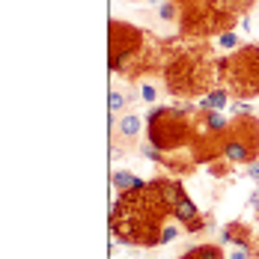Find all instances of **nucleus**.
Returning <instances> with one entry per match:
<instances>
[{
    "instance_id": "nucleus-1",
    "label": "nucleus",
    "mask_w": 259,
    "mask_h": 259,
    "mask_svg": "<svg viewBox=\"0 0 259 259\" xmlns=\"http://www.w3.org/2000/svg\"><path fill=\"white\" fill-rule=\"evenodd\" d=\"M173 218V206L164 197L161 176L131 191H122L110 206V230L119 244L128 247H155L161 244V230Z\"/></svg>"
},
{
    "instance_id": "nucleus-2",
    "label": "nucleus",
    "mask_w": 259,
    "mask_h": 259,
    "mask_svg": "<svg viewBox=\"0 0 259 259\" xmlns=\"http://www.w3.org/2000/svg\"><path fill=\"white\" fill-rule=\"evenodd\" d=\"M161 78L170 96L176 99H197L214 90L218 83V60H211V48L200 39L191 48H176L161 63Z\"/></svg>"
},
{
    "instance_id": "nucleus-3",
    "label": "nucleus",
    "mask_w": 259,
    "mask_h": 259,
    "mask_svg": "<svg viewBox=\"0 0 259 259\" xmlns=\"http://www.w3.org/2000/svg\"><path fill=\"white\" fill-rule=\"evenodd\" d=\"M110 72H116L125 80H137L140 75L152 72L158 63V45L149 42V36L140 27L128 24L122 18L110 21Z\"/></svg>"
},
{
    "instance_id": "nucleus-4",
    "label": "nucleus",
    "mask_w": 259,
    "mask_h": 259,
    "mask_svg": "<svg viewBox=\"0 0 259 259\" xmlns=\"http://www.w3.org/2000/svg\"><path fill=\"white\" fill-rule=\"evenodd\" d=\"M146 140L161 152H182L194 143V116L179 110L176 104H161L146 113Z\"/></svg>"
},
{
    "instance_id": "nucleus-5",
    "label": "nucleus",
    "mask_w": 259,
    "mask_h": 259,
    "mask_svg": "<svg viewBox=\"0 0 259 259\" xmlns=\"http://www.w3.org/2000/svg\"><path fill=\"white\" fill-rule=\"evenodd\" d=\"M218 83L233 93V99L259 96V45L247 42L218 60Z\"/></svg>"
},
{
    "instance_id": "nucleus-6",
    "label": "nucleus",
    "mask_w": 259,
    "mask_h": 259,
    "mask_svg": "<svg viewBox=\"0 0 259 259\" xmlns=\"http://www.w3.org/2000/svg\"><path fill=\"white\" fill-rule=\"evenodd\" d=\"M235 27V15L221 9L214 0H179V36L208 39Z\"/></svg>"
},
{
    "instance_id": "nucleus-7",
    "label": "nucleus",
    "mask_w": 259,
    "mask_h": 259,
    "mask_svg": "<svg viewBox=\"0 0 259 259\" xmlns=\"http://www.w3.org/2000/svg\"><path fill=\"white\" fill-rule=\"evenodd\" d=\"M224 161L230 164H253L259 161V119L256 116H235L224 131Z\"/></svg>"
},
{
    "instance_id": "nucleus-8",
    "label": "nucleus",
    "mask_w": 259,
    "mask_h": 259,
    "mask_svg": "<svg viewBox=\"0 0 259 259\" xmlns=\"http://www.w3.org/2000/svg\"><path fill=\"white\" fill-rule=\"evenodd\" d=\"M146 128V119L137 113H125V116H110V134L113 140H137Z\"/></svg>"
},
{
    "instance_id": "nucleus-9",
    "label": "nucleus",
    "mask_w": 259,
    "mask_h": 259,
    "mask_svg": "<svg viewBox=\"0 0 259 259\" xmlns=\"http://www.w3.org/2000/svg\"><path fill=\"white\" fill-rule=\"evenodd\" d=\"M230 104H233V93L227 87H214V90H208L206 96H200L197 110L200 113H206V110H227Z\"/></svg>"
},
{
    "instance_id": "nucleus-10",
    "label": "nucleus",
    "mask_w": 259,
    "mask_h": 259,
    "mask_svg": "<svg viewBox=\"0 0 259 259\" xmlns=\"http://www.w3.org/2000/svg\"><path fill=\"white\" fill-rule=\"evenodd\" d=\"M221 238L227 241V244H235V247H244V250H250V230L244 227V224H227L224 227V233H221Z\"/></svg>"
},
{
    "instance_id": "nucleus-11",
    "label": "nucleus",
    "mask_w": 259,
    "mask_h": 259,
    "mask_svg": "<svg viewBox=\"0 0 259 259\" xmlns=\"http://www.w3.org/2000/svg\"><path fill=\"white\" fill-rule=\"evenodd\" d=\"M173 218H176L182 227H185V224H191L194 218H200V208H197V203H194V200H191V197L185 194L179 203L173 206Z\"/></svg>"
},
{
    "instance_id": "nucleus-12",
    "label": "nucleus",
    "mask_w": 259,
    "mask_h": 259,
    "mask_svg": "<svg viewBox=\"0 0 259 259\" xmlns=\"http://www.w3.org/2000/svg\"><path fill=\"white\" fill-rule=\"evenodd\" d=\"M179 259H227V256H224V250L218 244H197L188 253H182Z\"/></svg>"
},
{
    "instance_id": "nucleus-13",
    "label": "nucleus",
    "mask_w": 259,
    "mask_h": 259,
    "mask_svg": "<svg viewBox=\"0 0 259 259\" xmlns=\"http://www.w3.org/2000/svg\"><path fill=\"white\" fill-rule=\"evenodd\" d=\"M110 185H113V191H131V188H137V185H143V179H137L134 173L128 170H113V176H110Z\"/></svg>"
},
{
    "instance_id": "nucleus-14",
    "label": "nucleus",
    "mask_w": 259,
    "mask_h": 259,
    "mask_svg": "<svg viewBox=\"0 0 259 259\" xmlns=\"http://www.w3.org/2000/svg\"><path fill=\"white\" fill-rule=\"evenodd\" d=\"M214 3H218L221 9L233 12L235 18H238V15H247V12H250V9L256 6V0H214Z\"/></svg>"
},
{
    "instance_id": "nucleus-15",
    "label": "nucleus",
    "mask_w": 259,
    "mask_h": 259,
    "mask_svg": "<svg viewBox=\"0 0 259 259\" xmlns=\"http://www.w3.org/2000/svg\"><path fill=\"white\" fill-rule=\"evenodd\" d=\"M158 15L161 21H179V0H167L158 6Z\"/></svg>"
},
{
    "instance_id": "nucleus-16",
    "label": "nucleus",
    "mask_w": 259,
    "mask_h": 259,
    "mask_svg": "<svg viewBox=\"0 0 259 259\" xmlns=\"http://www.w3.org/2000/svg\"><path fill=\"white\" fill-rule=\"evenodd\" d=\"M140 152H143V158H149V161H155V164H167V152H161V149L152 146L149 140H146V143H140Z\"/></svg>"
},
{
    "instance_id": "nucleus-17",
    "label": "nucleus",
    "mask_w": 259,
    "mask_h": 259,
    "mask_svg": "<svg viewBox=\"0 0 259 259\" xmlns=\"http://www.w3.org/2000/svg\"><path fill=\"white\" fill-rule=\"evenodd\" d=\"M218 48H224V51H235V48H241V42H238L235 30H227V33H221V36H218Z\"/></svg>"
},
{
    "instance_id": "nucleus-18",
    "label": "nucleus",
    "mask_w": 259,
    "mask_h": 259,
    "mask_svg": "<svg viewBox=\"0 0 259 259\" xmlns=\"http://www.w3.org/2000/svg\"><path fill=\"white\" fill-rule=\"evenodd\" d=\"M230 107H233L235 116H253V113H256V107H253V102H250V99H235Z\"/></svg>"
},
{
    "instance_id": "nucleus-19",
    "label": "nucleus",
    "mask_w": 259,
    "mask_h": 259,
    "mask_svg": "<svg viewBox=\"0 0 259 259\" xmlns=\"http://www.w3.org/2000/svg\"><path fill=\"white\" fill-rule=\"evenodd\" d=\"M140 99L146 104H155L158 99V87L152 83V80H140Z\"/></svg>"
},
{
    "instance_id": "nucleus-20",
    "label": "nucleus",
    "mask_w": 259,
    "mask_h": 259,
    "mask_svg": "<svg viewBox=\"0 0 259 259\" xmlns=\"http://www.w3.org/2000/svg\"><path fill=\"white\" fill-rule=\"evenodd\" d=\"M122 107H125V96H122L119 90H113V93H110V116H119Z\"/></svg>"
},
{
    "instance_id": "nucleus-21",
    "label": "nucleus",
    "mask_w": 259,
    "mask_h": 259,
    "mask_svg": "<svg viewBox=\"0 0 259 259\" xmlns=\"http://www.w3.org/2000/svg\"><path fill=\"white\" fill-rule=\"evenodd\" d=\"M173 238H179V227H173V224H167V227L161 230V244H170Z\"/></svg>"
},
{
    "instance_id": "nucleus-22",
    "label": "nucleus",
    "mask_w": 259,
    "mask_h": 259,
    "mask_svg": "<svg viewBox=\"0 0 259 259\" xmlns=\"http://www.w3.org/2000/svg\"><path fill=\"white\" fill-rule=\"evenodd\" d=\"M206 227H208V221L203 218V214H200V218H194L191 224H185V230H188V233H203Z\"/></svg>"
},
{
    "instance_id": "nucleus-23",
    "label": "nucleus",
    "mask_w": 259,
    "mask_h": 259,
    "mask_svg": "<svg viewBox=\"0 0 259 259\" xmlns=\"http://www.w3.org/2000/svg\"><path fill=\"white\" fill-rule=\"evenodd\" d=\"M230 259H250V250H244V247H235L233 253H230Z\"/></svg>"
},
{
    "instance_id": "nucleus-24",
    "label": "nucleus",
    "mask_w": 259,
    "mask_h": 259,
    "mask_svg": "<svg viewBox=\"0 0 259 259\" xmlns=\"http://www.w3.org/2000/svg\"><path fill=\"white\" fill-rule=\"evenodd\" d=\"M247 176H250L253 182H259V161H253V164L247 167Z\"/></svg>"
},
{
    "instance_id": "nucleus-25",
    "label": "nucleus",
    "mask_w": 259,
    "mask_h": 259,
    "mask_svg": "<svg viewBox=\"0 0 259 259\" xmlns=\"http://www.w3.org/2000/svg\"><path fill=\"white\" fill-rule=\"evenodd\" d=\"M149 3H152V6H161V3H167V0H149Z\"/></svg>"
}]
</instances>
